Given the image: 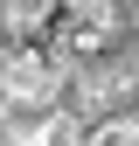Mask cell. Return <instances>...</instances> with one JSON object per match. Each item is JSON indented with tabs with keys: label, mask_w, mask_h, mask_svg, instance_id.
Here are the masks:
<instances>
[{
	"label": "cell",
	"mask_w": 139,
	"mask_h": 146,
	"mask_svg": "<svg viewBox=\"0 0 139 146\" xmlns=\"http://www.w3.org/2000/svg\"><path fill=\"white\" fill-rule=\"evenodd\" d=\"M56 14H70V21H83V28H132V0H63Z\"/></svg>",
	"instance_id": "6da1fadb"
},
{
	"label": "cell",
	"mask_w": 139,
	"mask_h": 146,
	"mask_svg": "<svg viewBox=\"0 0 139 146\" xmlns=\"http://www.w3.org/2000/svg\"><path fill=\"white\" fill-rule=\"evenodd\" d=\"M83 146H139V111H125V118H104V125H91V139Z\"/></svg>",
	"instance_id": "7a4b0ae2"
},
{
	"label": "cell",
	"mask_w": 139,
	"mask_h": 146,
	"mask_svg": "<svg viewBox=\"0 0 139 146\" xmlns=\"http://www.w3.org/2000/svg\"><path fill=\"white\" fill-rule=\"evenodd\" d=\"M132 28H139V0H132Z\"/></svg>",
	"instance_id": "3957f363"
}]
</instances>
